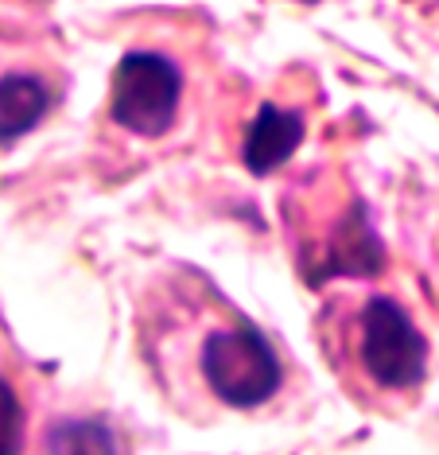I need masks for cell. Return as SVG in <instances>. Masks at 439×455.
<instances>
[{
	"mask_svg": "<svg viewBox=\"0 0 439 455\" xmlns=\"http://www.w3.org/2000/svg\"><path fill=\"white\" fill-rule=\"evenodd\" d=\"M303 132H307L303 113L265 101L245 132V148H242L245 168L253 175H273L280 164H288L296 156V148L303 144Z\"/></svg>",
	"mask_w": 439,
	"mask_h": 455,
	"instance_id": "4",
	"label": "cell"
},
{
	"mask_svg": "<svg viewBox=\"0 0 439 455\" xmlns=\"http://www.w3.org/2000/svg\"><path fill=\"white\" fill-rule=\"evenodd\" d=\"M24 451V405H20L12 381L0 378V455Z\"/></svg>",
	"mask_w": 439,
	"mask_h": 455,
	"instance_id": "7",
	"label": "cell"
},
{
	"mask_svg": "<svg viewBox=\"0 0 439 455\" xmlns=\"http://www.w3.org/2000/svg\"><path fill=\"white\" fill-rule=\"evenodd\" d=\"M203 378L214 389L218 401L229 409H257L280 389L284 370H280L276 350L257 327H229L214 331L203 343Z\"/></svg>",
	"mask_w": 439,
	"mask_h": 455,
	"instance_id": "1",
	"label": "cell"
},
{
	"mask_svg": "<svg viewBox=\"0 0 439 455\" xmlns=\"http://www.w3.org/2000/svg\"><path fill=\"white\" fill-rule=\"evenodd\" d=\"M51 455H117L109 424L101 420H59L47 436Z\"/></svg>",
	"mask_w": 439,
	"mask_h": 455,
	"instance_id": "6",
	"label": "cell"
},
{
	"mask_svg": "<svg viewBox=\"0 0 439 455\" xmlns=\"http://www.w3.org/2000/svg\"><path fill=\"white\" fill-rule=\"evenodd\" d=\"M362 366L381 389H416L427 374V339L412 315L389 296H370L362 307Z\"/></svg>",
	"mask_w": 439,
	"mask_h": 455,
	"instance_id": "3",
	"label": "cell"
},
{
	"mask_svg": "<svg viewBox=\"0 0 439 455\" xmlns=\"http://www.w3.org/2000/svg\"><path fill=\"white\" fill-rule=\"evenodd\" d=\"M183 75L160 51H129L113 70L109 117L132 137H164L175 125Z\"/></svg>",
	"mask_w": 439,
	"mask_h": 455,
	"instance_id": "2",
	"label": "cell"
},
{
	"mask_svg": "<svg viewBox=\"0 0 439 455\" xmlns=\"http://www.w3.org/2000/svg\"><path fill=\"white\" fill-rule=\"evenodd\" d=\"M47 86L36 75L0 78V144L28 137L47 113Z\"/></svg>",
	"mask_w": 439,
	"mask_h": 455,
	"instance_id": "5",
	"label": "cell"
}]
</instances>
